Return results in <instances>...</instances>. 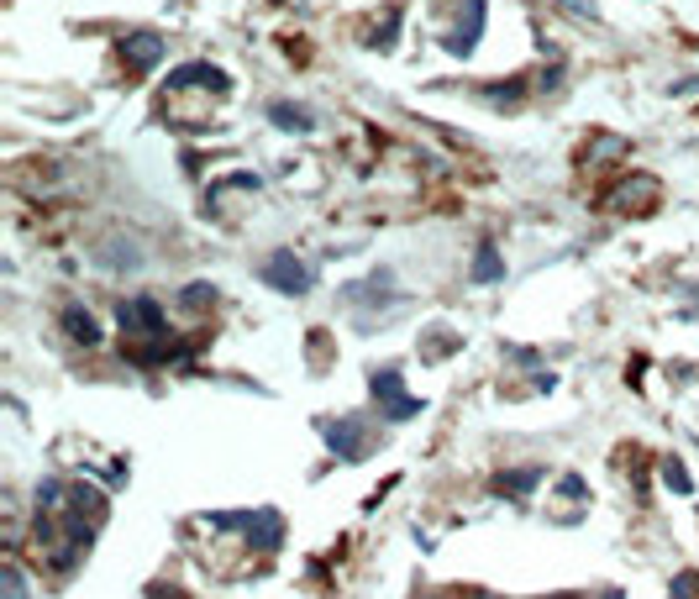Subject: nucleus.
<instances>
[{
    "instance_id": "obj_1",
    "label": "nucleus",
    "mask_w": 699,
    "mask_h": 599,
    "mask_svg": "<svg viewBox=\"0 0 699 599\" xmlns=\"http://www.w3.org/2000/svg\"><path fill=\"white\" fill-rule=\"evenodd\" d=\"M205 521L221 531H242L253 541V552H279V537H285L279 510H237V515H205Z\"/></svg>"
},
{
    "instance_id": "obj_2",
    "label": "nucleus",
    "mask_w": 699,
    "mask_h": 599,
    "mask_svg": "<svg viewBox=\"0 0 699 599\" xmlns=\"http://www.w3.org/2000/svg\"><path fill=\"white\" fill-rule=\"evenodd\" d=\"M116 315H121V331H126V342H132V337H148V342H158V337L169 331V315H164V305H158L153 295L121 300Z\"/></svg>"
},
{
    "instance_id": "obj_3",
    "label": "nucleus",
    "mask_w": 699,
    "mask_h": 599,
    "mask_svg": "<svg viewBox=\"0 0 699 599\" xmlns=\"http://www.w3.org/2000/svg\"><path fill=\"white\" fill-rule=\"evenodd\" d=\"M368 389H374V405H384V420L421 416V400L400 389V373H395V368H374V373H368Z\"/></svg>"
},
{
    "instance_id": "obj_4",
    "label": "nucleus",
    "mask_w": 699,
    "mask_h": 599,
    "mask_svg": "<svg viewBox=\"0 0 699 599\" xmlns=\"http://www.w3.org/2000/svg\"><path fill=\"white\" fill-rule=\"evenodd\" d=\"M258 279H263L269 290H279V295H305V290H310V268H305L294 252H274V258L258 268Z\"/></svg>"
},
{
    "instance_id": "obj_5",
    "label": "nucleus",
    "mask_w": 699,
    "mask_h": 599,
    "mask_svg": "<svg viewBox=\"0 0 699 599\" xmlns=\"http://www.w3.org/2000/svg\"><path fill=\"white\" fill-rule=\"evenodd\" d=\"M468 11H463V21L442 37V48L453 53V59H468L473 48H478V37H484V21H489V11H484V0H463Z\"/></svg>"
},
{
    "instance_id": "obj_6",
    "label": "nucleus",
    "mask_w": 699,
    "mask_h": 599,
    "mask_svg": "<svg viewBox=\"0 0 699 599\" xmlns=\"http://www.w3.org/2000/svg\"><path fill=\"white\" fill-rule=\"evenodd\" d=\"M121 59L132 74H148L153 63L164 59V37L158 32H132V37H121Z\"/></svg>"
},
{
    "instance_id": "obj_7",
    "label": "nucleus",
    "mask_w": 699,
    "mask_h": 599,
    "mask_svg": "<svg viewBox=\"0 0 699 599\" xmlns=\"http://www.w3.org/2000/svg\"><path fill=\"white\" fill-rule=\"evenodd\" d=\"M189 84H211V90H221V95L232 90V79H227L221 68H211V63H184V68H174L164 90H189Z\"/></svg>"
},
{
    "instance_id": "obj_8",
    "label": "nucleus",
    "mask_w": 699,
    "mask_h": 599,
    "mask_svg": "<svg viewBox=\"0 0 699 599\" xmlns=\"http://www.w3.org/2000/svg\"><path fill=\"white\" fill-rule=\"evenodd\" d=\"M321 436L332 442V452H337L342 463H358V458H363V436H358V420H326V426H321Z\"/></svg>"
},
{
    "instance_id": "obj_9",
    "label": "nucleus",
    "mask_w": 699,
    "mask_h": 599,
    "mask_svg": "<svg viewBox=\"0 0 699 599\" xmlns=\"http://www.w3.org/2000/svg\"><path fill=\"white\" fill-rule=\"evenodd\" d=\"M63 331H68L79 347H95V342H100V321H95L90 310H79V305H68V310H63Z\"/></svg>"
},
{
    "instance_id": "obj_10",
    "label": "nucleus",
    "mask_w": 699,
    "mask_h": 599,
    "mask_svg": "<svg viewBox=\"0 0 699 599\" xmlns=\"http://www.w3.org/2000/svg\"><path fill=\"white\" fill-rule=\"evenodd\" d=\"M269 121L285 126V132H310V126H316V116H310L305 106H290V100H274V106H269Z\"/></svg>"
},
{
    "instance_id": "obj_11",
    "label": "nucleus",
    "mask_w": 699,
    "mask_h": 599,
    "mask_svg": "<svg viewBox=\"0 0 699 599\" xmlns=\"http://www.w3.org/2000/svg\"><path fill=\"white\" fill-rule=\"evenodd\" d=\"M473 279H478V284H494V279H505V263H500L494 242H484V247H478V258H473Z\"/></svg>"
},
{
    "instance_id": "obj_12",
    "label": "nucleus",
    "mask_w": 699,
    "mask_h": 599,
    "mask_svg": "<svg viewBox=\"0 0 699 599\" xmlns=\"http://www.w3.org/2000/svg\"><path fill=\"white\" fill-rule=\"evenodd\" d=\"M536 479H542V468H521V474H494V489H500V494H516V499H521V494H531V489H536Z\"/></svg>"
},
{
    "instance_id": "obj_13",
    "label": "nucleus",
    "mask_w": 699,
    "mask_h": 599,
    "mask_svg": "<svg viewBox=\"0 0 699 599\" xmlns=\"http://www.w3.org/2000/svg\"><path fill=\"white\" fill-rule=\"evenodd\" d=\"M663 483H668L673 494H689V489H695V479H689V474H684L679 463H668V468H663Z\"/></svg>"
},
{
    "instance_id": "obj_14",
    "label": "nucleus",
    "mask_w": 699,
    "mask_h": 599,
    "mask_svg": "<svg viewBox=\"0 0 699 599\" xmlns=\"http://www.w3.org/2000/svg\"><path fill=\"white\" fill-rule=\"evenodd\" d=\"M0 579H5V599H27V584H21V568H16V563H5Z\"/></svg>"
},
{
    "instance_id": "obj_15",
    "label": "nucleus",
    "mask_w": 699,
    "mask_h": 599,
    "mask_svg": "<svg viewBox=\"0 0 699 599\" xmlns=\"http://www.w3.org/2000/svg\"><path fill=\"white\" fill-rule=\"evenodd\" d=\"M211 300H216V284H189V290H184V305H189V310H200V305H211Z\"/></svg>"
},
{
    "instance_id": "obj_16",
    "label": "nucleus",
    "mask_w": 699,
    "mask_h": 599,
    "mask_svg": "<svg viewBox=\"0 0 699 599\" xmlns=\"http://www.w3.org/2000/svg\"><path fill=\"white\" fill-rule=\"evenodd\" d=\"M558 489H563V494H568V499H583V494H589V483H583L579 474H568V479L558 483Z\"/></svg>"
}]
</instances>
